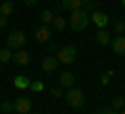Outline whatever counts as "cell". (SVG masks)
Wrapping results in <instances>:
<instances>
[{"label": "cell", "instance_id": "cell-1", "mask_svg": "<svg viewBox=\"0 0 125 114\" xmlns=\"http://www.w3.org/2000/svg\"><path fill=\"white\" fill-rule=\"evenodd\" d=\"M67 25H71L73 31H83V29H88V25H90V13H88V10H83V9L71 10V21H69Z\"/></svg>", "mask_w": 125, "mask_h": 114}, {"label": "cell", "instance_id": "cell-2", "mask_svg": "<svg viewBox=\"0 0 125 114\" xmlns=\"http://www.w3.org/2000/svg\"><path fill=\"white\" fill-rule=\"evenodd\" d=\"M65 102H67L71 108H75V110H79V108H83V104H85V93L81 91V89H77L75 85H73L71 89H65Z\"/></svg>", "mask_w": 125, "mask_h": 114}, {"label": "cell", "instance_id": "cell-3", "mask_svg": "<svg viewBox=\"0 0 125 114\" xmlns=\"http://www.w3.org/2000/svg\"><path fill=\"white\" fill-rule=\"evenodd\" d=\"M56 60L58 64H65V66H71L73 62L77 60V48L75 46H62V48H56Z\"/></svg>", "mask_w": 125, "mask_h": 114}, {"label": "cell", "instance_id": "cell-4", "mask_svg": "<svg viewBox=\"0 0 125 114\" xmlns=\"http://www.w3.org/2000/svg\"><path fill=\"white\" fill-rule=\"evenodd\" d=\"M25 42H27L25 33H23V31H19V29L10 31V33L6 35V46H9L10 50H21L23 46H25Z\"/></svg>", "mask_w": 125, "mask_h": 114}, {"label": "cell", "instance_id": "cell-5", "mask_svg": "<svg viewBox=\"0 0 125 114\" xmlns=\"http://www.w3.org/2000/svg\"><path fill=\"white\" fill-rule=\"evenodd\" d=\"M90 23H94L98 29H106V25L111 23V17H108L106 13H100V10L96 9V10L90 13Z\"/></svg>", "mask_w": 125, "mask_h": 114}, {"label": "cell", "instance_id": "cell-6", "mask_svg": "<svg viewBox=\"0 0 125 114\" xmlns=\"http://www.w3.org/2000/svg\"><path fill=\"white\" fill-rule=\"evenodd\" d=\"M33 37H36V42H40V44H46V42L52 37V27L50 25H38L36 31H33Z\"/></svg>", "mask_w": 125, "mask_h": 114}, {"label": "cell", "instance_id": "cell-7", "mask_svg": "<svg viewBox=\"0 0 125 114\" xmlns=\"http://www.w3.org/2000/svg\"><path fill=\"white\" fill-rule=\"evenodd\" d=\"M13 104H15V112H17V114H27V112H31V106H33V102H31V97L23 96V97L13 100Z\"/></svg>", "mask_w": 125, "mask_h": 114}, {"label": "cell", "instance_id": "cell-8", "mask_svg": "<svg viewBox=\"0 0 125 114\" xmlns=\"http://www.w3.org/2000/svg\"><path fill=\"white\" fill-rule=\"evenodd\" d=\"M29 60H31V56H29V52L27 50H13V62L17 66H27L29 64Z\"/></svg>", "mask_w": 125, "mask_h": 114}, {"label": "cell", "instance_id": "cell-9", "mask_svg": "<svg viewBox=\"0 0 125 114\" xmlns=\"http://www.w3.org/2000/svg\"><path fill=\"white\" fill-rule=\"evenodd\" d=\"M108 46L113 48V52H115L117 56H125V35H115Z\"/></svg>", "mask_w": 125, "mask_h": 114}, {"label": "cell", "instance_id": "cell-10", "mask_svg": "<svg viewBox=\"0 0 125 114\" xmlns=\"http://www.w3.org/2000/svg\"><path fill=\"white\" fill-rule=\"evenodd\" d=\"M56 69H58V60L54 54H48L46 58H42V70L44 73H54Z\"/></svg>", "mask_w": 125, "mask_h": 114}, {"label": "cell", "instance_id": "cell-11", "mask_svg": "<svg viewBox=\"0 0 125 114\" xmlns=\"http://www.w3.org/2000/svg\"><path fill=\"white\" fill-rule=\"evenodd\" d=\"M58 85H61L62 89H71L73 85H75V77H73L71 70H62L61 77H58Z\"/></svg>", "mask_w": 125, "mask_h": 114}, {"label": "cell", "instance_id": "cell-12", "mask_svg": "<svg viewBox=\"0 0 125 114\" xmlns=\"http://www.w3.org/2000/svg\"><path fill=\"white\" fill-rule=\"evenodd\" d=\"M111 40H113V35L108 33L106 29H98V31H96V44H98V46H108Z\"/></svg>", "mask_w": 125, "mask_h": 114}, {"label": "cell", "instance_id": "cell-13", "mask_svg": "<svg viewBox=\"0 0 125 114\" xmlns=\"http://www.w3.org/2000/svg\"><path fill=\"white\" fill-rule=\"evenodd\" d=\"M29 83H31V79L25 77V75H17V77L13 79L15 89H29Z\"/></svg>", "mask_w": 125, "mask_h": 114}, {"label": "cell", "instance_id": "cell-14", "mask_svg": "<svg viewBox=\"0 0 125 114\" xmlns=\"http://www.w3.org/2000/svg\"><path fill=\"white\" fill-rule=\"evenodd\" d=\"M61 9L62 10H79L81 0H61Z\"/></svg>", "mask_w": 125, "mask_h": 114}, {"label": "cell", "instance_id": "cell-15", "mask_svg": "<svg viewBox=\"0 0 125 114\" xmlns=\"http://www.w3.org/2000/svg\"><path fill=\"white\" fill-rule=\"evenodd\" d=\"M52 29H56V31H65L67 29V19L65 17H58V15H54V19H52Z\"/></svg>", "mask_w": 125, "mask_h": 114}, {"label": "cell", "instance_id": "cell-16", "mask_svg": "<svg viewBox=\"0 0 125 114\" xmlns=\"http://www.w3.org/2000/svg\"><path fill=\"white\" fill-rule=\"evenodd\" d=\"M15 10V4L10 2V0H2L0 2V15H4V17H10Z\"/></svg>", "mask_w": 125, "mask_h": 114}, {"label": "cell", "instance_id": "cell-17", "mask_svg": "<svg viewBox=\"0 0 125 114\" xmlns=\"http://www.w3.org/2000/svg\"><path fill=\"white\" fill-rule=\"evenodd\" d=\"M52 19H54L52 10L46 9V10H42V13H40V23H42V25H52Z\"/></svg>", "mask_w": 125, "mask_h": 114}, {"label": "cell", "instance_id": "cell-18", "mask_svg": "<svg viewBox=\"0 0 125 114\" xmlns=\"http://www.w3.org/2000/svg\"><path fill=\"white\" fill-rule=\"evenodd\" d=\"M13 60V50L6 46V48H0V62L2 64H6V62H10Z\"/></svg>", "mask_w": 125, "mask_h": 114}, {"label": "cell", "instance_id": "cell-19", "mask_svg": "<svg viewBox=\"0 0 125 114\" xmlns=\"http://www.w3.org/2000/svg\"><path fill=\"white\" fill-rule=\"evenodd\" d=\"M111 108H113V110H117V112H119V110H123V108H125V97H123V96H117V97H113V102H111Z\"/></svg>", "mask_w": 125, "mask_h": 114}, {"label": "cell", "instance_id": "cell-20", "mask_svg": "<svg viewBox=\"0 0 125 114\" xmlns=\"http://www.w3.org/2000/svg\"><path fill=\"white\" fill-rule=\"evenodd\" d=\"M113 33H117V35H123V33H125V21L117 19V21L113 23Z\"/></svg>", "mask_w": 125, "mask_h": 114}, {"label": "cell", "instance_id": "cell-21", "mask_svg": "<svg viewBox=\"0 0 125 114\" xmlns=\"http://www.w3.org/2000/svg\"><path fill=\"white\" fill-rule=\"evenodd\" d=\"M44 87H46L44 81H40V79H36V81H31V83H29V89H31V91H44Z\"/></svg>", "mask_w": 125, "mask_h": 114}, {"label": "cell", "instance_id": "cell-22", "mask_svg": "<svg viewBox=\"0 0 125 114\" xmlns=\"http://www.w3.org/2000/svg\"><path fill=\"white\" fill-rule=\"evenodd\" d=\"M81 9L92 13V10H96V4H94V0H81Z\"/></svg>", "mask_w": 125, "mask_h": 114}, {"label": "cell", "instance_id": "cell-23", "mask_svg": "<svg viewBox=\"0 0 125 114\" xmlns=\"http://www.w3.org/2000/svg\"><path fill=\"white\" fill-rule=\"evenodd\" d=\"M0 110H2L4 114L15 112V104H13V102H2V104H0Z\"/></svg>", "mask_w": 125, "mask_h": 114}, {"label": "cell", "instance_id": "cell-24", "mask_svg": "<svg viewBox=\"0 0 125 114\" xmlns=\"http://www.w3.org/2000/svg\"><path fill=\"white\" fill-rule=\"evenodd\" d=\"M50 96H52V97H62V96H65V89H62V87H52V89H50Z\"/></svg>", "mask_w": 125, "mask_h": 114}, {"label": "cell", "instance_id": "cell-25", "mask_svg": "<svg viewBox=\"0 0 125 114\" xmlns=\"http://www.w3.org/2000/svg\"><path fill=\"white\" fill-rule=\"evenodd\" d=\"M108 79H111V75H108V73L100 75V83H102V85H108Z\"/></svg>", "mask_w": 125, "mask_h": 114}, {"label": "cell", "instance_id": "cell-26", "mask_svg": "<svg viewBox=\"0 0 125 114\" xmlns=\"http://www.w3.org/2000/svg\"><path fill=\"white\" fill-rule=\"evenodd\" d=\"M96 114H117V110H113V108H104V110H98Z\"/></svg>", "mask_w": 125, "mask_h": 114}, {"label": "cell", "instance_id": "cell-27", "mask_svg": "<svg viewBox=\"0 0 125 114\" xmlns=\"http://www.w3.org/2000/svg\"><path fill=\"white\" fill-rule=\"evenodd\" d=\"M6 23H9V17L0 15V29H2V27H6Z\"/></svg>", "mask_w": 125, "mask_h": 114}, {"label": "cell", "instance_id": "cell-28", "mask_svg": "<svg viewBox=\"0 0 125 114\" xmlns=\"http://www.w3.org/2000/svg\"><path fill=\"white\" fill-rule=\"evenodd\" d=\"M38 2H40V0H23V4H25V6H36Z\"/></svg>", "mask_w": 125, "mask_h": 114}, {"label": "cell", "instance_id": "cell-29", "mask_svg": "<svg viewBox=\"0 0 125 114\" xmlns=\"http://www.w3.org/2000/svg\"><path fill=\"white\" fill-rule=\"evenodd\" d=\"M117 114H125V108H123V110H119V112H117Z\"/></svg>", "mask_w": 125, "mask_h": 114}, {"label": "cell", "instance_id": "cell-30", "mask_svg": "<svg viewBox=\"0 0 125 114\" xmlns=\"http://www.w3.org/2000/svg\"><path fill=\"white\" fill-rule=\"evenodd\" d=\"M27 114H40V112H27Z\"/></svg>", "mask_w": 125, "mask_h": 114}, {"label": "cell", "instance_id": "cell-31", "mask_svg": "<svg viewBox=\"0 0 125 114\" xmlns=\"http://www.w3.org/2000/svg\"><path fill=\"white\" fill-rule=\"evenodd\" d=\"M121 4H123V6H125V0H121Z\"/></svg>", "mask_w": 125, "mask_h": 114}]
</instances>
